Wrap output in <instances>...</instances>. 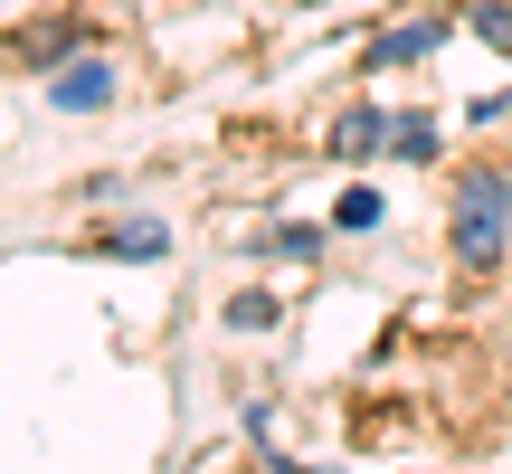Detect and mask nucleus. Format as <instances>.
I'll return each mask as SVG.
<instances>
[{"mask_svg": "<svg viewBox=\"0 0 512 474\" xmlns=\"http://www.w3.org/2000/svg\"><path fill=\"white\" fill-rule=\"evenodd\" d=\"M503 247H512V190L494 181V171H465V190H456V256L465 266H503Z\"/></svg>", "mask_w": 512, "mask_h": 474, "instance_id": "f257e3e1", "label": "nucleus"}, {"mask_svg": "<svg viewBox=\"0 0 512 474\" xmlns=\"http://www.w3.org/2000/svg\"><path fill=\"white\" fill-rule=\"evenodd\" d=\"M105 95H114V67H105V57H76V67L48 76V105H57V114H95Z\"/></svg>", "mask_w": 512, "mask_h": 474, "instance_id": "f03ea898", "label": "nucleus"}, {"mask_svg": "<svg viewBox=\"0 0 512 474\" xmlns=\"http://www.w3.org/2000/svg\"><path fill=\"white\" fill-rule=\"evenodd\" d=\"M332 152H342V162H370V152H389V114H380V105H351L342 124H332Z\"/></svg>", "mask_w": 512, "mask_h": 474, "instance_id": "7ed1b4c3", "label": "nucleus"}, {"mask_svg": "<svg viewBox=\"0 0 512 474\" xmlns=\"http://www.w3.org/2000/svg\"><path fill=\"white\" fill-rule=\"evenodd\" d=\"M427 48H446V19H399L370 57H380V67H408V57H427Z\"/></svg>", "mask_w": 512, "mask_h": 474, "instance_id": "20e7f679", "label": "nucleus"}, {"mask_svg": "<svg viewBox=\"0 0 512 474\" xmlns=\"http://www.w3.org/2000/svg\"><path fill=\"white\" fill-rule=\"evenodd\" d=\"M389 152L427 162V152H437V124H427V114H389Z\"/></svg>", "mask_w": 512, "mask_h": 474, "instance_id": "39448f33", "label": "nucleus"}, {"mask_svg": "<svg viewBox=\"0 0 512 474\" xmlns=\"http://www.w3.org/2000/svg\"><path fill=\"white\" fill-rule=\"evenodd\" d=\"M332 228H380V190H361V181H351L342 200H332Z\"/></svg>", "mask_w": 512, "mask_h": 474, "instance_id": "423d86ee", "label": "nucleus"}, {"mask_svg": "<svg viewBox=\"0 0 512 474\" xmlns=\"http://www.w3.org/2000/svg\"><path fill=\"white\" fill-rule=\"evenodd\" d=\"M266 323H275V294H256V285L228 294V332H266Z\"/></svg>", "mask_w": 512, "mask_h": 474, "instance_id": "0eeeda50", "label": "nucleus"}, {"mask_svg": "<svg viewBox=\"0 0 512 474\" xmlns=\"http://www.w3.org/2000/svg\"><path fill=\"white\" fill-rule=\"evenodd\" d=\"M114 256H162V219H133L124 237H114Z\"/></svg>", "mask_w": 512, "mask_h": 474, "instance_id": "6e6552de", "label": "nucleus"}, {"mask_svg": "<svg viewBox=\"0 0 512 474\" xmlns=\"http://www.w3.org/2000/svg\"><path fill=\"white\" fill-rule=\"evenodd\" d=\"M475 38H484V48H503V57H512V10H503V0H494V10H475Z\"/></svg>", "mask_w": 512, "mask_h": 474, "instance_id": "1a4fd4ad", "label": "nucleus"}]
</instances>
